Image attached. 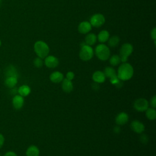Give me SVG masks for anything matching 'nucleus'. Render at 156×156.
Returning a JSON list of instances; mask_svg holds the SVG:
<instances>
[{
  "instance_id": "1",
  "label": "nucleus",
  "mask_w": 156,
  "mask_h": 156,
  "mask_svg": "<svg viewBox=\"0 0 156 156\" xmlns=\"http://www.w3.org/2000/svg\"><path fill=\"white\" fill-rule=\"evenodd\" d=\"M133 68L129 63L124 62L119 66L117 71V77L122 81L130 79L133 75Z\"/></svg>"
},
{
  "instance_id": "2",
  "label": "nucleus",
  "mask_w": 156,
  "mask_h": 156,
  "mask_svg": "<svg viewBox=\"0 0 156 156\" xmlns=\"http://www.w3.org/2000/svg\"><path fill=\"white\" fill-rule=\"evenodd\" d=\"M35 54L38 57L44 58L49 53V47L48 44L41 40L36 41L34 46Z\"/></svg>"
},
{
  "instance_id": "3",
  "label": "nucleus",
  "mask_w": 156,
  "mask_h": 156,
  "mask_svg": "<svg viewBox=\"0 0 156 156\" xmlns=\"http://www.w3.org/2000/svg\"><path fill=\"white\" fill-rule=\"evenodd\" d=\"M94 53L96 57L102 61L107 60L110 57V50L108 46L104 43L98 44L95 48Z\"/></svg>"
},
{
  "instance_id": "4",
  "label": "nucleus",
  "mask_w": 156,
  "mask_h": 156,
  "mask_svg": "<svg viewBox=\"0 0 156 156\" xmlns=\"http://www.w3.org/2000/svg\"><path fill=\"white\" fill-rule=\"evenodd\" d=\"M94 55V50L91 46L87 45L85 43L81 46L79 51V58L83 61L90 60Z\"/></svg>"
},
{
  "instance_id": "5",
  "label": "nucleus",
  "mask_w": 156,
  "mask_h": 156,
  "mask_svg": "<svg viewBox=\"0 0 156 156\" xmlns=\"http://www.w3.org/2000/svg\"><path fill=\"white\" fill-rule=\"evenodd\" d=\"M133 51V47L132 44L129 43H124L119 49V57L121 62L124 63L126 62L128 57L132 54Z\"/></svg>"
},
{
  "instance_id": "6",
  "label": "nucleus",
  "mask_w": 156,
  "mask_h": 156,
  "mask_svg": "<svg viewBox=\"0 0 156 156\" xmlns=\"http://www.w3.org/2000/svg\"><path fill=\"white\" fill-rule=\"evenodd\" d=\"M89 22L91 26L94 27H100L105 23V18L102 14L98 13L91 16Z\"/></svg>"
},
{
  "instance_id": "7",
  "label": "nucleus",
  "mask_w": 156,
  "mask_h": 156,
  "mask_svg": "<svg viewBox=\"0 0 156 156\" xmlns=\"http://www.w3.org/2000/svg\"><path fill=\"white\" fill-rule=\"evenodd\" d=\"M149 102L144 98H139L135 101L133 103L134 108L140 112H145L149 107Z\"/></svg>"
},
{
  "instance_id": "8",
  "label": "nucleus",
  "mask_w": 156,
  "mask_h": 156,
  "mask_svg": "<svg viewBox=\"0 0 156 156\" xmlns=\"http://www.w3.org/2000/svg\"><path fill=\"white\" fill-rule=\"evenodd\" d=\"M44 63L49 68H55L59 64L58 59L54 55H47L44 58Z\"/></svg>"
},
{
  "instance_id": "9",
  "label": "nucleus",
  "mask_w": 156,
  "mask_h": 156,
  "mask_svg": "<svg viewBox=\"0 0 156 156\" xmlns=\"http://www.w3.org/2000/svg\"><path fill=\"white\" fill-rule=\"evenodd\" d=\"M132 130L137 133H142L145 129V126L143 122L138 120H133L130 124Z\"/></svg>"
},
{
  "instance_id": "10",
  "label": "nucleus",
  "mask_w": 156,
  "mask_h": 156,
  "mask_svg": "<svg viewBox=\"0 0 156 156\" xmlns=\"http://www.w3.org/2000/svg\"><path fill=\"white\" fill-rule=\"evenodd\" d=\"M92 26L89 21H84L79 23L78 26V31L82 34H87L91 30Z\"/></svg>"
},
{
  "instance_id": "11",
  "label": "nucleus",
  "mask_w": 156,
  "mask_h": 156,
  "mask_svg": "<svg viewBox=\"0 0 156 156\" xmlns=\"http://www.w3.org/2000/svg\"><path fill=\"white\" fill-rule=\"evenodd\" d=\"M129 121V116L126 112H121L115 118V122L118 126H122Z\"/></svg>"
},
{
  "instance_id": "12",
  "label": "nucleus",
  "mask_w": 156,
  "mask_h": 156,
  "mask_svg": "<svg viewBox=\"0 0 156 156\" xmlns=\"http://www.w3.org/2000/svg\"><path fill=\"white\" fill-rule=\"evenodd\" d=\"M64 76L63 74L60 71H54L49 76L50 80L55 83H58L62 82L63 80Z\"/></svg>"
},
{
  "instance_id": "13",
  "label": "nucleus",
  "mask_w": 156,
  "mask_h": 156,
  "mask_svg": "<svg viewBox=\"0 0 156 156\" xmlns=\"http://www.w3.org/2000/svg\"><path fill=\"white\" fill-rule=\"evenodd\" d=\"M12 104L15 108L19 110L24 105V98L21 95H15L12 99Z\"/></svg>"
},
{
  "instance_id": "14",
  "label": "nucleus",
  "mask_w": 156,
  "mask_h": 156,
  "mask_svg": "<svg viewBox=\"0 0 156 156\" xmlns=\"http://www.w3.org/2000/svg\"><path fill=\"white\" fill-rule=\"evenodd\" d=\"M105 76L104 74V72L101 71H95L92 76L93 80L98 83H103L105 80Z\"/></svg>"
},
{
  "instance_id": "15",
  "label": "nucleus",
  "mask_w": 156,
  "mask_h": 156,
  "mask_svg": "<svg viewBox=\"0 0 156 156\" xmlns=\"http://www.w3.org/2000/svg\"><path fill=\"white\" fill-rule=\"evenodd\" d=\"M62 88L66 93H70L73 90V83L71 80L67 79H63L62 81Z\"/></svg>"
},
{
  "instance_id": "16",
  "label": "nucleus",
  "mask_w": 156,
  "mask_h": 156,
  "mask_svg": "<svg viewBox=\"0 0 156 156\" xmlns=\"http://www.w3.org/2000/svg\"><path fill=\"white\" fill-rule=\"evenodd\" d=\"M97 40V35L94 33H88L85 37V44L91 46L94 45Z\"/></svg>"
},
{
  "instance_id": "17",
  "label": "nucleus",
  "mask_w": 156,
  "mask_h": 156,
  "mask_svg": "<svg viewBox=\"0 0 156 156\" xmlns=\"http://www.w3.org/2000/svg\"><path fill=\"white\" fill-rule=\"evenodd\" d=\"M110 37L109 32L107 30H101L97 36V40L101 43H105L108 41Z\"/></svg>"
},
{
  "instance_id": "18",
  "label": "nucleus",
  "mask_w": 156,
  "mask_h": 156,
  "mask_svg": "<svg viewBox=\"0 0 156 156\" xmlns=\"http://www.w3.org/2000/svg\"><path fill=\"white\" fill-rule=\"evenodd\" d=\"M26 154L27 156H39L40 150L36 146L31 145L27 149Z\"/></svg>"
},
{
  "instance_id": "19",
  "label": "nucleus",
  "mask_w": 156,
  "mask_h": 156,
  "mask_svg": "<svg viewBox=\"0 0 156 156\" xmlns=\"http://www.w3.org/2000/svg\"><path fill=\"white\" fill-rule=\"evenodd\" d=\"M104 74L105 77H108L109 79H111V78L117 76L116 71L112 66L105 67L104 69Z\"/></svg>"
},
{
  "instance_id": "20",
  "label": "nucleus",
  "mask_w": 156,
  "mask_h": 156,
  "mask_svg": "<svg viewBox=\"0 0 156 156\" xmlns=\"http://www.w3.org/2000/svg\"><path fill=\"white\" fill-rule=\"evenodd\" d=\"M30 88L27 85H23L18 89V93L23 97L28 96L30 93Z\"/></svg>"
},
{
  "instance_id": "21",
  "label": "nucleus",
  "mask_w": 156,
  "mask_h": 156,
  "mask_svg": "<svg viewBox=\"0 0 156 156\" xmlns=\"http://www.w3.org/2000/svg\"><path fill=\"white\" fill-rule=\"evenodd\" d=\"M107 41H108V45L110 47L115 48L119 44L120 41V38L117 35H113L112 37H109Z\"/></svg>"
},
{
  "instance_id": "22",
  "label": "nucleus",
  "mask_w": 156,
  "mask_h": 156,
  "mask_svg": "<svg viewBox=\"0 0 156 156\" xmlns=\"http://www.w3.org/2000/svg\"><path fill=\"white\" fill-rule=\"evenodd\" d=\"M18 82V79L15 77H7L5 80V85L9 88H13Z\"/></svg>"
},
{
  "instance_id": "23",
  "label": "nucleus",
  "mask_w": 156,
  "mask_h": 156,
  "mask_svg": "<svg viewBox=\"0 0 156 156\" xmlns=\"http://www.w3.org/2000/svg\"><path fill=\"white\" fill-rule=\"evenodd\" d=\"M109 62L110 64L113 66L118 65L121 62L119 55L117 54L112 55L111 57H109Z\"/></svg>"
},
{
  "instance_id": "24",
  "label": "nucleus",
  "mask_w": 156,
  "mask_h": 156,
  "mask_svg": "<svg viewBox=\"0 0 156 156\" xmlns=\"http://www.w3.org/2000/svg\"><path fill=\"white\" fill-rule=\"evenodd\" d=\"M146 112V116L150 120H154L156 118V110L154 108H147Z\"/></svg>"
},
{
  "instance_id": "25",
  "label": "nucleus",
  "mask_w": 156,
  "mask_h": 156,
  "mask_svg": "<svg viewBox=\"0 0 156 156\" xmlns=\"http://www.w3.org/2000/svg\"><path fill=\"white\" fill-rule=\"evenodd\" d=\"M5 75L7 77H15L18 78V73L16 70V69L13 67V66H10L7 68L6 72H5Z\"/></svg>"
},
{
  "instance_id": "26",
  "label": "nucleus",
  "mask_w": 156,
  "mask_h": 156,
  "mask_svg": "<svg viewBox=\"0 0 156 156\" xmlns=\"http://www.w3.org/2000/svg\"><path fill=\"white\" fill-rule=\"evenodd\" d=\"M43 64H44V62L43 60V58H41L40 57H37L34 60V65L37 68L42 67Z\"/></svg>"
},
{
  "instance_id": "27",
  "label": "nucleus",
  "mask_w": 156,
  "mask_h": 156,
  "mask_svg": "<svg viewBox=\"0 0 156 156\" xmlns=\"http://www.w3.org/2000/svg\"><path fill=\"white\" fill-rule=\"evenodd\" d=\"M148 139L149 138H148L147 136L145 134H142L140 136V141L143 144H147V143L148 141Z\"/></svg>"
},
{
  "instance_id": "28",
  "label": "nucleus",
  "mask_w": 156,
  "mask_h": 156,
  "mask_svg": "<svg viewBox=\"0 0 156 156\" xmlns=\"http://www.w3.org/2000/svg\"><path fill=\"white\" fill-rule=\"evenodd\" d=\"M74 78V73L72 71H68L66 74V79L72 80Z\"/></svg>"
},
{
  "instance_id": "29",
  "label": "nucleus",
  "mask_w": 156,
  "mask_h": 156,
  "mask_svg": "<svg viewBox=\"0 0 156 156\" xmlns=\"http://www.w3.org/2000/svg\"><path fill=\"white\" fill-rule=\"evenodd\" d=\"M150 105L151 106V107L152 108H155L156 107V96L154 95L150 101Z\"/></svg>"
},
{
  "instance_id": "30",
  "label": "nucleus",
  "mask_w": 156,
  "mask_h": 156,
  "mask_svg": "<svg viewBox=\"0 0 156 156\" xmlns=\"http://www.w3.org/2000/svg\"><path fill=\"white\" fill-rule=\"evenodd\" d=\"M151 37L152 39L154 40V43H155V38H156V28L154 27L151 31Z\"/></svg>"
},
{
  "instance_id": "31",
  "label": "nucleus",
  "mask_w": 156,
  "mask_h": 156,
  "mask_svg": "<svg viewBox=\"0 0 156 156\" xmlns=\"http://www.w3.org/2000/svg\"><path fill=\"white\" fill-rule=\"evenodd\" d=\"M4 143V137L1 133H0V149L2 147Z\"/></svg>"
},
{
  "instance_id": "32",
  "label": "nucleus",
  "mask_w": 156,
  "mask_h": 156,
  "mask_svg": "<svg viewBox=\"0 0 156 156\" xmlns=\"http://www.w3.org/2000/svg\"><path fill=\"white\" fill-rule=\"evenodd\" d=\"M4 156H17L16 154L13 151H9L5 154Z\"/></svg>"
},
{
  "instance_id": "33",
  "label": "nucleus",
  "mask_w": 156,
  "mask_h": 156,
  "mask_svg": "<svg viewBox=\"0 0 156 156\" xmlns=\"http://www.w3.org/2000/svg\"><path fill=\"white\" fill-rule=\"evenodd\" d=\"M113 131L116 133H119L120 132V131H121V129H120L119 126L118 125L115 126L114 128H113Z\"/></svg>"
},
{
  "instance_id": "34",
  "label": "nucleus",
  "mask_w": 156,
  "mask_h": 156,
  "mask_svg": "<svg viewBox=\"0 0 156 156\" xmlns=\"http://www.w3.org/2000/svg\"><path fill=\"white\" fill-rule=\"evenodd\" d=\"M92 88H93L94 90H98L99 89V83L94 82V83L92 85Z\"/></svg>"
},
{
  "instance_id": "35",
  "label": "nucleus",
  "mask_w": 156,
  "mask_h": 156,
  "mask_svg": "<svg viewBox=\"0 0 156 156\" xmlns=\"http://www.w3.org/2000/svg\"><path fill=\"white\" fill-rule=\"evenodd\" d=\"M1 40H0V46H1Z\"/></svg>"
},
{
  "instance_id": "36",
  "label": "nucleus",
  "mask_w": 156,
  "mask_h": 156,
  "mask_svg": "<svg viewBox=\"0 0 156 156\" xmlns=\"http://www.w3.org/2000/svg\"><path fill=\"white\" fill-rule=\"evenodd\" d=\"M1 0H0V5H1Z\"/></svg>"
},
{
  "instance_id": "37",
  "label": "nucleus",
  "mask_w": 156,
  "mask_h": 156,
  "mask_svg": "<svg viewBox=\"0 0 156 156\" xmlns=\"http://www.w3.org/2000/svg\"><path fill=\"white\" fill-rule=\"evenodd\" d=\"M0 156H1V154H0Z\"/></svg>"
}]
</instances>
